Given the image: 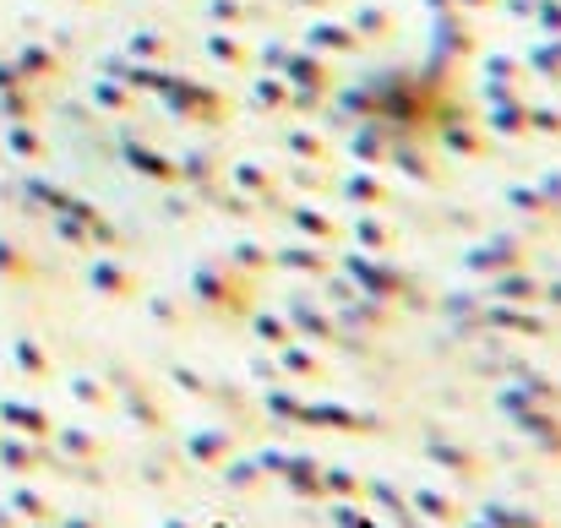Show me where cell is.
<instances>
[{
  "mask_svg": "<svg viewBox=\"0 0 561 528\" xmlns=\"http://www.w3.org/2000/svg\"><path fill=\"white\" fill-rule=\"evenodd\" d=\"M191 295H196L202 311H213V317H224V322H245L251 311H262L256 278L234 273L229 262H202V267L191 273Z\"/></svg>",
  "mask_w": 561,
  "mask_h": 528,
  "instance_id": "6da1fadb",
  "label": "cell"
},
{
  "mask_svg": "<svg viewBox=\"0 0 561 528\" xmlns=\"http://www.w3.org/2000/svg\"><path fill=\"white\" fill-rule=\"evenodd\" d=\"M344 273H350V284H355L360 295H371V300L403 306V311H431V306H436L403 267H392V262H381V256H350Z\"/></svg>",
  "mask_w": 561,
  "mask_h": 528,
  "instance_id": "7a4b0ae2",
  "label": "cell"
},
{
  "mask_svg": "<svg viewBox=\"0 0 561 528\" xmlns=\"http://www.w3.org/2000/svg\"><path fill=\"white\" fill-rule=\"evenodd\" d=\"M104 381H110V392H115V409H121L142 436H164V431H170V414H164L159 392H153L131 365H110V370H104Z\"/></svg>",
  "mask_w": 561,
  "mask_h": 528,
  "instance_id": "3957f363",
  "label": "cell"
},
{
  "mask_svg": "<svg viewBox=\"0 0 561 528\" xmlns=\"http://www.w3.org/2000/svg\"><path fill=\"white\" fill-rule=\"evenodd\" d=\"M300 425H306V431H333V436H387V431H392L381 414H360V409L333 403V398H317V403L306 398Z\"/></svg>",
  "mask_w": 561,
  "mask_h": 528,
  "instance_id": "277c9868",
  "label": "cell"
},
{
  "mask_svg": "<svg viewBox=\"0 0 561 528\" xmlns=\"http://www.w3.org/2000/svg\"><path fill=\"white\" fill-rule=\"evenodd\" d=\"M262 469H267V480H278L289 496H300V502H322V463L317 458H306V452H262L256 458Z\"/></svg>",
  "mask_w": 561,
  "mask_h": 528,
  "instance_id": "5b68a950",
  "label": "cell"
},
{
  "mask_svg": "<svg viewBox=\"0 0 561 528\" xmlns=\"http://www.w3.org/2000/svg\"><path fill=\"white\" fill-rule=\"evenodd\" d=\"M425 463H431V469H442V474H447V480H458V485H485V480H491V463H485L474 447L447 441V436H431V441H425Z\"/></svg>",
  "mask_w": 561,
  "mask_h": 528,
  "instance_id": "8992f818",
  "label": "cell"
},
{
  "mask_svg": "<svg viewBox=\"0 0 561 528\" xmlns=\"http://www.w3.org/2000/svg\"><path fill=\"white\" fill-rule=\"evenodd\" d=\"M496 409L513 414V409H557L561 414V381L546 370H518L502 392H496Z\"/></svg>",
  "mask_w": 561,
  "mask_h": 528,
  "instance_id": "52a82bcc",
  "label": "cell"
},
{
  "mask_svg": "<svg viewBox=\"0 0 561 528\" xmlns=\"http://www.w3.org/2000/svg\"><path fill=\"white\" fill-rule=\"evenodd\" d=\"M485 333H507V338H551V322L540 306H502V300H485Z\"/></svg>",
  "mask_w": 561,
  "mask_h": 528,
  "instance_id": "ba28073f",
  "label": "cell"
},
{
  "mask_svg": "<svg viewBox=\"0 0 561 528\" xmlns=\"http://www.w3.org/2000/svg\"><path fill=\"white\" fill-rule=\"evenodd\" d=\"M284 322L295 328V338H306V344H350V333L311 300V295H289V311H284Z\"/></svg>",
  "mask_w": 561,
  "mask_h": 528,
  "instance_id": "9c48e42d",
  "label": "cell"
},
{
  "mask_svg": "<svg viewBox=\"0 0 561 528\" xmlns=\"http://www.w3.org/2000/svg\"><path fill=\"white\" fill-rule=\"evenodd\" d=\"M392 311H398V306L371 300V295H360V289H355L350 300H339V317H333V322H339L350 338H376V333H387V328H392Z\"/></svg>",
  "mask_w": 561,
  "mask_h": 528,
  "instance_id": "30bf717a",
  "label": "cell"
},
{
  "mask_svg": "<svg viewBox=\"0 0 561 528\" xmlns=\"http://www.w3.org/2000/svg\"><path fill=\"white\" fill-rule=\"evenodd\" d=\"M507 420H513V431H518L540 458L561 463V414L557 409H513Z\"/></svg>",
  "mask_w": 561,
  "mask_h": 528,
  "instance_id": "8fae6325",
  "label": "cell"
},
{
  "mask_svg": "<svg viewBox=\"0 0 561 528\" xmlns=\"http://www.w3.org/2000/svg\"><path fill=\"white\" fill-rule=\"evenodd\" d=\"M234 452H240V431L234 425H202V431L186 436V458L196 469H224Z\"/></svg>",
  "mask_w": 561,
  "mask_h": 528,
  "instance_id": "7c38bea8",
  "label": "cell"
},
{
  "mask_svg": "<svg viewBox=\"0 0 561 528\" xmlns=\"http://www.w3.org/2000/svg\"><path fill=\"white\" fill-rule=\"evenodd\" d=\"M409 513H420L425 524H436V528H463V518H469L463 496H453V491H442V485L409 491Z\"/></svg>",
  "mask_w": 561,
  "mask_h": 528,
  "instance_id": "4fadbf2b",
  "label": "cell"
},
{
  "mask_svg": "<svg viewBox=\"0 0 561 528\" xmlns=\"http://www.w3.org/2000/svg\"><path fill=\"white\" fill-rule=\"evenodd\" d=\"M431 311H442L458 338H491L485 333V295H442Z\"/></svg>",
  "mask_w": 561,
  "mask_h": 528,
  "instance_id": "5bb4252c",
  "label": "cell"
},
{
  "mask_svg": "<svg viewBox=\"0 0 561 528\" xmlns=\"http://www.w3.org/2000/svg\"><path fill=\"white\" fill-rule=\"evenodd\" d=\"M529 256H524V245L518 240H491V245H480V251H469L463 256V273H480V278H496V273H513V267H524Z\"/></svg>",
  "mask_w": 561,
  "mask_h": 528,
  "instance_id": "9a60e30c",
  "label": "cell"
},
{
  "mask_svg": "<svg viewBox=\"0 0 561 528\" xmlns=\"http://www.w3.org/2000/svg\"><path fill=\"white\" fill-rule=\"evenodd\" d=\"M540 295H546V284L529 267H513V273L491 278V300H502V306H540Z\"/></svg>",
  "mask_w": 561,
  "mask_h": 528,
  "instance_id": "2e32d148",
  "label": "cell"
},
{
  "mask_svg": "<svg viewBox=\"0 0 561 528\" xmlns=\"http://www.w3.org/2000/svg\"><path fill=\"white\" fill-rule=\"evenodd\" d=\"M278 370H284V381H328L322 354L311 349L306 338H289V344L278 349Z\"/></svg>",
  "mask_w": 561,
  "mask_h": 528,
  "instance_id": "e0dca14e",
  "label": "cell"
},
{
  "mask_svg": "<svg viewBox=\"0 0 561 528\" xmlns=\"http://www.w3.org/2000/svg\"><path fill=\"white\" fill-rule=\"evenodd\" d=\"M88 284H93V295H104V300H137V295H142L137 273H131V267H121V262H93Z\"/></svg>",
  "mask_w": 561,
  "mask_h": 528,
  "instance_id": "ac0fdd59",
  "label": "cell"
},
{
  "mask_svg": "<svg viewBox=\"0 0 561 528\" xmlns=\"http://www.w3.org/2000/svg\"><path fill=\"white\" fill-rule=\"evenodd\" d=\"M273 267H289V273L317 278V273H333V251H322L317 240H306V245H284V251H273Z\"/></svg>",
  "mask_w": 561,
  "mask_h": 528,
  "instance_id": "d6986e66",
  "label": "cell"
},
{
  "mask_svg": "<svg viewBox=\"0 0 561 528\" xmlns=\"http://www.w3.org/2000/svg\"><path fill=\"white\" fill-rule=\"evenodd\" d=\"M366 502H371L392 528H403L409 518H414V513H409V491H398L392 480H366Z\"/></svg>",
  "mask_w": 561,
  "mask_h": 528,
  "instance_id": "ffe728a7",
  "label": "cell"
},
{
  "mask_svg": "<svg viewBox=\"0 0 561 528\" xmlns=\"http://www.w3.org/2000/svg\"><path fill=\"white\" fill-rule=\"evenodd\" d=\"M218 474H224V485H229L234 496H256L262 485H273V480H267V469H262L256 458H240V452H234V458H229Z\"/></svg>",
  "mask_w": 561,
  "mask_h": 528,
  "instance_id": "44dd1931",
  "label": "cell"
},
{
  "mask_svg": "<svg viewBox=\"0 0 561 528\" xmlns=\"http://www.w3.org/2000/svg\"><path fill=\"white\" fill-rule=\"evenodd\" d=\"M322 496L328 502H366V480L350 463H322Z\"/></svg>",
  "mask_w": 561,
  "mask_h": 528,
  "instance_id": "7402d4cb",
  "label": "cell"
},
{
  "mask_svg": "<svg viewBox=\"0 0 561 528\" xmlns=\"http://www.w3.org/2000/svg\"><path fill=\"white\" fill-rule=\"evenodd\" d=\"M262 414H267L273 425H300L306 398H300L295 387H284V381H278V387H267V392H262Z\"/></svg>",
  "mask_w": 561,
  "mask_h": 528,
  "instance_id": "603a6c76",
  "label": "cell"
},
{
  "mask_svg": "<svg viewBox=\"0 0 561 528\" xmlns=\"http://www.w3.org/2000/svg\"><path fill=\"white\" fill-rule=\"evenodd\" d=\"M60 447H66V458H77V463H104V436L99 431H82V425H66L60 431Z\"/></svg>",
  "mask_w": 561,
  "mask_h": 528,
  "instance_id": "cb8c5ba5",
  "label": "cell"
},
{
  "mask_svg": "<svg viewBox=\"0 0 561 528\" xmlns=\"http://www.w3.org/2000/svg\"><path fill=\"white\" fill-rule=\"evenodd\" d=\"M0 414H5V420H11V425H16V431H22L27 441H49V436H55V420H49L44 409H27V403H5Z\"/></svg>",
  "mask_w": 561,
  "mask_h": 528,
  "instance_id": "d4e9b609",
  "label": "cell"
},
{
  "mask_svg": "<svg viewBox=\"0 0 561 528\" xmlns=\"http://www.w3.org/2000/svg\"><path fill=\"white\" fill-rule=\"evenodd\" d=\"M245 322H251V338H256L262 349H273V354H278L284 344H289V338H295V328H289L284 317H273V311H251Z\"/></svg>",
  "mask_w": 561,
  "mask_h": 528,
  "instance_id": "484cf974",
  "label": "cell"
},
{
  "mask_svg": "<svg viewBox=\"0 0 561 528\" xmlns=\"http://www.w3.org/2000/svg\"><path fill=\"white\" fill-rule=\"evenodd\" d=\"M71 398H77L82 409H93V414H110V409H115V392H110L104 376H71Z\"/></svg>",
  "mask_w": 561,
  "mask_h": 528,
  "instance_id": "4316f807",
  "label": "cell"
},
{
  "mask_svg": "<svg viewBox=\"0 0 561 528\" xmlns=\"http://www.w3.org/2000/svg\"><path fill=\"white\" fill-rule=\"evenodd\" d=\"M480 524H491V528H551L540 513H529V507H507V502L480 507Z\"/></svg>",
  "mask_w": 561,
  "mask_h": 528,
  "instance_id": "83f0119b",
  "label": "cell"
},
{
  "mask_svg": "<svg viewBox=\"0 0 561 528\" xmlns=\"http://www.w3.org/2000/svg\"><path fill=\"white\" fill-rule=\"evenodd\" d=\"M229 267L245 273V278H262V273L273 267V251H267V245H234V251H229Z\"/></svg>",
  "mask_w": 561,
  "mask_h": 528,
  "instance_id": "f1b7e54d",
  "label": "cell"
},
{
  "mask_svg": "<svg viewBox=\"0 0 561 528\" xmlns=\"http://www.w3.org/2000/svg\"><path fill=\"white\" fill-rule=\"evenodd\" d=\"M5 463L16 469V474H44L49 469V458L38 452V441L27 447V441H5Z\"/></svg>",
  "mask_w": 561,
  "mask_h": 528,
  "instance_id": "f546056e",
  "label": "cell"
},
{
  "mask_svg": "<svg viewBox=\"0 0 561 528\" xmlns=\"http://www.w3.org/2000/svg\"><path fill=\"white\" fill-rule=\"evenodd\" d=\"M289 218H295V229H300V234H311V240H339V223H333V218H322L317 207H295Z\"/></svg>",
  "mask_w": 561,
  "mask_h": 528,
  "instance_id": "4dcf8cb0",
  "label": "cell"
},
{
  "mask_svg": "<svg viewBox=\"0 0 561 528\" xmlns=\"http://www.w3.org/2000/svg\"><path fill=\"white\" fill-rule=\"evenodd\" d=\"M148 311H153V322H159V328H175V333H186L191 328V306H181V300H164V295H159Z\"/></svg>",
  "mask_w": 561,
  "mask_h": 528,
  "instance_id": "1f68e13d",
  "label": "cell"
},
{
  "mask_svg": "<svg viewBox=\"0 0 561 528\" xmlns=\"http://www.w3.org/2000/svg\"><path fill=\"white\" fill-rule=\"evenodd\" d=\"M355 240H360L366 251H392V245H398V234H392L387 223H376V218H360V223H355Z\"/></svg>",
  "mask_w": 561,
  "mask_h": 528,
  "instance_id": "d6a6232c",
  "label": "cell"
},
{
  "mask_svg": "<svg viewBox=\"0 0 561 528\" xmlns=\"http://www.w3.org/2000/svg\"><path fill=\"white\" fill-rule=\"evenodd\" d=\"M170 381H175L186 398H202V403H207V392H213V376H202V370H191V365H170Z\"/></svg>",
  "mask_w": 561,
  "mask_h": 528,
  "instance_id": "836d02e7",
  "label": "cell"
},
{
  "mask_svg": "<svg viewBox=\"0 0 561 528\" xmlns=\"http://www.w3.org/2000/svg\"><path fill=\"white\" fill-rule=\"evenodd\" d=\"M245 376H251V381H262V387H278V381H284V370H278V354H273V349L251 354V359H245Z\"/></svg>",
  "mask_w": 561,
  "mask_h": 528,
  "instance_id": "e575fe53",
  "label": "cell"
},
{
  "mask_svg": "<svg viewBox=\"0 0 561 528\" xmlns=\"http://www.w3.org/2000/svg\"><path fill=\"white\" fill-rule=\"evenodd\" d=\"M16 365H22V370H27V376H38V381H44V376H49V354L38 349V344H33V338H16Z\"/></svg>",
  "mask_w": 561,
  "mask_h": 528,
  "instance_id": "d590c367",
  "label": "cell"
},
{
  "mask_svg": "<svg viewBox=\"0 0 561 528\" xmlns=\"http://www.w3.org/2000/svg\"><path fill=\"white\" fill-rule=\"evenodd\" d=\"M60 474H66V480H82V485H93V491H99V485H110L104 463H77V458H66V463H60Z\"/></svg>",
  "mask_w": 561,
  "mask_h": 528,
  "instance_id": "8d00e7d4",
  "label": "cell"
},
{
  "mask_svg": "<svg viewBox=\"0 0 561 528\" xmlns=\"http://www.w3.org/2000/svg\"><path fill=\"white\" fill-rule=\"evenodd\" d=\"M16 513H22L27 524H55V507H49L44 496H33V491H22V496H16Z\"/></svg>",
  "mask_w": 561,
  "mask_h": 528,
  "instance_id": "74e56055",
  "label": "cell"
},
{
  "mask_svg": "<svg viewBox=\"0 0 561 528\" xmlns=\"http://www.w3.org/2000/svg\"><path fill=\"white\" fill-rule=\"evenodd\" d=\"M142 485H175V458H148L142 463Z\"/></svg>",
  "mask_w": 561,
  "mask_h": 528,
  "instance_id": "f35d334b",
  "label": "cell"
},
{
  "mask_svg": "<svg viewBox=\"0 0 561 528\" xmlns=\"http://www.w3.org/2000/svg\"><path fill=\"white\" fill-rule=\"evenodd\" d=\"M0 273H5V278H33V262H27L22 251H11V245H0Z\"/></svg>",
  "mask_w": 561,
  "mask_h": 528,
  "instance_id": "ab89813d",
  "label": "cell"
},
{
  "mask_svg": "<svg viewBox=\"0 0 561 528\" xmlns=\"http://www.w3.org/2000/svg\"><path fill=\"white\" fill-rule=\"evenodd\" d=\"M350 196H355V202H366V207H371V202H387V191H381L376 180H355V185H350Z\"/></svg>",
  "mask_w": 561,
  "mask_h": 528,
  "instance_id": "60d3db41",
  "label": "cell"
},
{
  "mask_svg": "<svg viewBox=\"0 0 561 528\" xmlns=\"http://www.w3.org/2000/svg\"><path fill=\"white\" fill-rule=\"evenodd\" d=\"M240 185H245V191H256V196H267V191H273V180L262 175V170H240Z\"/></svg>",
  "mask_w": 561,
  "mask_h": 528,
  "instance_id": "b9f144b4",
  "label": "cell"
},
{
  "mask_svg": "<svg viewBox=\"0 0 561 528\" xmlns=\"http://www.w3.org/2000/svg\"><path fill=\"white\" fill-rule=\"evenodd\" d=\"M513 202L529 207V213H546V196H535V191H513Z\"/></svg>",
  "mask_w": 561,
  "mask_h": 528,
  "instance_id": "7bdbcfd3",
  "label": "cell"
},
{
  "mask_svg": "<svg viewBox=\"0 0 561 528\" xmlns=\"http://www.w3.org/2000/svg\"><path fill=\"white\" fill-rule=\"evenodd\" d=\"M453 148H463V153H474V148H480V137H474V131H453Z\"/></svg>",
  "mask_w": 561,
  "mask_h": 528,
  "instance_id": "ee69618b",
  "label": "cell"
},
{
  "mask_svg": "<svg viewBox=\"0 0 561 528\" xmlns=\"http://www.w3.org/2000/svg\"><path fill=\"white\" fill-rule=\"evenodd\" d=\"M540 300H546L551 311H561V278H551V284H546V295H540Z\"/></svg>",
  "mask_w": 561,
  "mask_h": 528,
  "instance_id": "f6af8a7d",
  "label": "cell"
},
{
  "mask_svg": "<svg viewBox=\"0 0 561 528\" xmlns=\"http://www.w3.org/2000/svg\"><path fill=\"white\" fill-rule=\"evenodd\" d=\"M403 170H409V175H431V170H425V159H420V153H403Z\"/></svg>",
  "mask_w": 561,
  "mask_h": 528,
  "instance_id": "bcb514c9",
  "label": "cell"
},
{
  "mask_svg": "<svg viewBox=\"0 0 561 528\" xmlns=\"http://www.w3.org/2000/svg\"><path fill=\"white\" fill-rule=\"evenodd\" d=\"M328 295H333V300H350V295H355V284H350V278H333V289H328Z\"/></svg>",
  "mask_w": 561,
  "mask_h": 528,
  "instance_id": "7dc6e473",
  "label": "cell"
},
{
  "mask_svg": "<svg viewBox=\"0 0 561 528\" xmlns=\"http://www.w3.org/2000/svg\"><path fill=\"white\" fill-rule=\"evenodd\" d=\"M546 202H551V207H561V175L546 180Z\"/></svg>",
  "mask_w": 561,
  "mask_h": 528,
  "instance_id": "c3c4849f",
  "label": "cell"
},
{
  "mask_svg": "<svg viewBox=\"0 0 561 528\" xmlns=\"http://www.w3.org/2000/svg\"><path fill=\"white\" fill-rule=\"evenodd\" d=\"M55 528H104L99 518H66V524H55Z\"/></svg>",
  "mask_w": 561,
  "mask_h": 528,
  "instance_id": "681fc988",
  "label": "cell"
},
{
  "mask_svg": "<svg viewBox=\"0 0 561 528\" xmlns=\"http://www.w3.org/2000/svg\"><path fill=\"white\" fill-rule=\"evenodd\" d=\"M159 528H202V524H191V518H181V513H175V518H164Z\"/></svg>",
  "mask_w": 561,
  "mask_h": 528,
  "instance_id": "f907efd6",
  "label": "cell"
},
{
  "mask_svg": "<svg viewBox=\"0 0 561 528\" xmlns=\"http://www.w3.org/2000/svg\"><path fill=\"white\" fill-rule=\"evenodd\" d=\"M463 528H491V524H480V518H463Z\"/></svg>",
  "mask_w": 561,
  "mask_h": 528,
  "instance_id": "816d5d0a",
  "label": "cell"
},
{
  "mask_svg": "<svg viewBox=\"0 0 561 528\" xmlns=\"http://www.w3.org/2000/svg\"><path fill=\"white\" fill-rule=\"evenodd\" d=\"M403 528H436V524H425V518H420V524H414V518H409V524H403Z\"/></svg>",
  "mask_w": 561,
  "mask_h": 528,
  "instance_id": "f5cc1de1",
  "label": "cell"
},
{
  "mask_svg": "<svg viewBox=\"0 0 561 528\" xmlns=\"http://www.w3.org/2000/svg\"><path fill=\"white\" fill-rule=\"evenodd\" d=\"M371 528H387V524H381V518H371Z\"/></svg>",
  "mask_w": 561,
  "mask_h": 528,
  "instance_id": "db71d44e",
  "label": "cell"
},
{
  "mask_svg": "<svg viewBox=\"0 0 561 528\" xmlns=\"http://www.w3.org/2000/svg\"><path fill=\"white\" fill-rule=\"evenodd\" d=\"M33 528H49V524H33Z\"/></svg>",
  "mask_w": 561,
  "mask_h": 528,
  "instance_id": "11a10c76",
  "label": "cell"
}]
</instances>
